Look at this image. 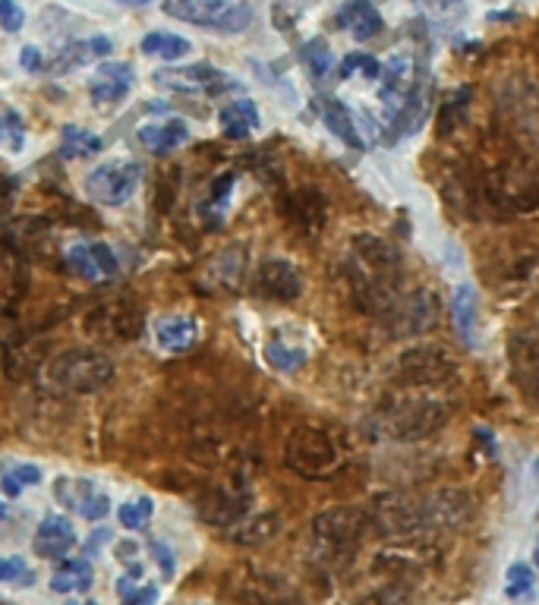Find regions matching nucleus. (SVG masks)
Listing matches in <instances>:
<instances>
[{"mask_svg": "<svg viewBox=\"0 0 539 605\" xmlns=\"http://www.w3.org/2000/svg\"><path fill=\"white\" fill-rule=\"evenodd\" d=\"M470 495L461 489H438L429 495H413V492H386L369 507V521L388 539L411 543L423 533L433 529L461 527L470 517Z\"/></svg>", "mask_w": 539, "mask_h": 605, "instance_id": "nucleus-1", "label": "nucleus"}, {"mask_svg": "<svg viewBox=\"0 0 539 605\" xmlns=\"http://www.w3.org/2000/svg\"><path fill=\"white\" fill-rule=\"evenodd\" d=\"M347 277L354 287L357 306L369 316H386L401 300L404 259L398 247L379 233H357L351 240Z\"/></svg>", "mask_w": 539, "mask_h": 605, "instance_id": "nucleus-2", "label": "nucleus"}, {"mask_svg": "<svg viewBox=\"0 0 539 605\" xmlns=\"http://www.w3.org/2000/svg\"><path fill=\"white\" fill-rule=\"evenodd\" d=\"M111 378H114L111 356H104L102 351H89V347L60 353L45 366V385L64 395H92L104 388Z\"/></svg>", "mask_w": 539, "mask_h": 605, "instance_id": "nucleus-3", "label": "nucleus"}, {"mask_svg": "<svg viewBox=\"0 0 539 605\" xmlns=\"http://www.w3.org/2000/svg\"><path fill=\"white\" fill-rule=\"evenodd\" d=\"M448 423V403L436 398H394L382 410V432L394 442H423Z\"/></svg>", "mask_w": 539, "mask_h": 605, "instance_id": "nucleus-4", "label": "nucleus"}, {"mask_svg": "<svg viewBox=\"0 0 539 605\" xmlns=\"http://www.w3.org/2000/svg\"><path fill=\"white\" fill-rule=\"evenodd\" d=\"M284 464L303 479H329L337 470L341 457L332 435L319 426H294L284 445Z\"/></svg>", "mask_w": 539, "mask_h": 605, "instance_id": "nucleus-5", "label": "nucleus"}, {"mask_svg": "<svg viewBox=\"0 0 539 605\" xmlns=\"http://www.w3.org/2000/svg\"><path fill=\"white\" fill-rule=\"evenodd\" d=\"M486 193L508 212L539 208V168L527 155H508L486 176Z\"/></svg>", "mask_w": 539, "mask_h": 605, "instance_id": "nucleus-6", "label": "nucleus"}, {"mask_svg": "<svg viewBox=\"0 0 539 605\" xmlns=\"http://www.w3.org/2000/svg\"><path fill=\"white\" fill-rule=\"evenodd\" d=\"M161 7L180 23L203 25L225 35L246 32L253 25V10L246 3H231V0H161Z\"/></svg>", "mask_w": 539, "mask_h": 605, "instance_id": "nucleus-7", "label": "nucleus"}, {"mask_svg": "<svg viewBox=\"0 0 539 605\" xmlns=\"http://www.w3.org/2000/svg\"><path fill=\"white\" fill-rule=\"evenodd\" d=\"M372 527L369 514L354 504H332L325 511L316 514L312 533L322 546H329L332 552H354L359 543L366 539V529Z\"/></svg>", "mask_w": 539, "mask_h": 605, "instance_id": "nucleus-8", "label": "nucleus"}, {"mask_svg": "<svg viewBox=\"0 0 539 605\" xmlns=\"http://www.w3.org/2000/svg\"><path fill=\"white\" fill-rule=\"evenodd\" d=\"M142 186V164L133 158H114L104 161L95 171L85 176V193L89 199L99 205H124L136 196V190Z\"/></svg>", "mask_w": 539, "mask_h": 605, "instance_id": "nucleus-9", "label": "nucleus"}, {"mask_svg": "<svg viewBox=\"0 0 539 605\" xmlns=\"http://www.w3.org/2000/svg\"><path fill=\"white\" fill-rule=\"evenodd\" d=\"M398 376L408 385L433 388L458 376V359L441 344H416L398 356Z\"/></svg>", "mask_w": 539, "mask_h": 605, "instance_id": "nucleus-10", "label": "nucleus"}, {"mask_svg": "<svg viewBox=\"0 0 539 605\" xmlns=\"http://www.w3.org/2000/svg\"><path fill=\"white\" fill-rule=\"evenodd\" d=\"M438 309H441V302H438L436 294L429 287H420V290H413L411 297H401L382 316L386 319V331L391 338L426 334L438 322Z\"/></svg>", "mask_w": 539, "mask_h": 605, "instance_id": "nucleus-11", "label": "nucleus"}, {"mask_svg": "<svg viewBox=\"0 0 539 605\" xmlns=\"http://www.w3.org/2000/svg\"><path fill=\"white\" fill-rule=\"evenodd\" d=\"M152 79L161 89L183 92V95H221V92H233L240 85L233 76L218 70V67H211V64L168 67V70H158Z\"/></svg>", "mask_w": 539, "mask_h": 605, "instance_id": "nucleus-12", "label": "nucleus"}, {"mask_svg": "<svg viewBox=\"0 0 539 605\" xmlns=\"http://www.w3.org/2000/svg\"><path fill=\"white\" fill-rule=\"evenodd\" d=\"M54 499L67 511H77L85 521H104L111 511L107 492L99 489L92 479L85 477H57L54 479Z\"/></svg>", "mask_w": 539, "mask_h": 605, "instance_id": "nucleus-13", "label": "nucleus"}, {"mask_svg": "<svg viewBox=\"0 0 539 605\" xmlns=\"http://www.w3.org/2000/svg\"><path fill=\"white\" fill-rule=\"evenodd\" d=\"M256 294H262L265 300L294 302L303 294V277L297 272V265L282 255L262 259V265L256 269Z\"/></svg>", "mask_w": 539, "mask_h": 605, "instance_id": "nucleus-14", "label": "nucleus"}, {"mask_svg": "<svg viewBox=\"0 0 539 605\" xmlns=\"http://www.w3.org/2000/svg\"><path fill=\"white\" fill-rule=\"evenodd\" d=\"M67 269L82 281H107L117 275L121 262L107 243H73L67 250Z\"/></svg>", "mask_w": 539, "mask_h": 605, "instance_id": "nucleus-15", "label": "nucleus"}, {"mask_svg": "<svg viewBox=\"0 0 539 605\" xmlns=\"http://www.w3.org/2000/svg\"><path fill=\"white\" fill-rule=\"evenodd\" d=\"M451 319L458 328V338L463 341V347H480L483 344V326H480V297L473 284H458L455 297H451Z\"/></svg>", "mask_w": 539, "mask_h": 605, "instance_id": "nucleus-16", "label": "nucleus"}, {"mask_svg": "<svg viewBox=\"0 0 539 605\" xmlns=\"http://www.w3.org/2000/svg\"><path fill=\"white\" fill-rule=\"evenodd\" d=\"M77 546V529L67 517L60 514H48L38 529H35V539H32V549L38 558H51V561H60L67 558V552Z\"/></svg>", "mask_w": 539, "mask_h": 605, "instance_id": "nucleus-17", "label": "nucleus"}, {"mask_svg": "<svg viewBox=\"0 0 539 605\" xmlns=\"http://www.w3.org/2000/svg\"><path fill=\"white\" fill-rule=\"evenodd\" d=\"M334 25L347 28L357 42H369V38H376L386 28V20L372 7V0H344L337 7V13H334Z\"/></svg>", "mask_w": 539, "mask_h": 605, "instance_id": "nucleus-18", "label": "nucleus"}, {"mask_svg": "<svg viewBox=\"0 0 539 605\" xmlns=\"http://www.w3.org/2000/svg\"><path fill=\"white\" fill-rule=\"evenodd\" d=\"M152 334H154L158 351L186 353L199 344L203 328H199L196 319H190V316H164V319H158V322H154Z\"/></svg>", "mask_w": 539, "mask_h": 605, "instance_id": "nucleus-19", "label": "nucleus"}, {"mask_svg": "<svg viewBox=\"0 0 539 605\" xmlns=\"http://www.w3.org/2000/svg\"><path fill=\"white\" fill-rule=\"evenodd\" d=\"M111 54V38L107 35H95V38H85V42H67L64 48L54 54L51 60H45L48 73H70V70H79L99 57H107Z\"/></svg>", "mask_w": 539, "mask_h": 605, "instance_id": "nucleus-20", "label": "nucleus"}, {"mask_svg": "<svg viewBox=\"0 0 539 605\" xmlns=\"http://www.w3.org/2000/svg\"><path fill=\"white\" fill-rule=\"evenodd\" d=\"M316 111H319V117L325 121L329 133H334L347 149H366V136L359 133L357 121H354V114H351V107H347L344 101L319 99L316 101Z\"/></svg>", "mask_w": 539, "mask_h": 605, "instance_id": "nucleus-21", "label": "nucleus"}, {"mask_svg": "<svg viewBox=\"0 0 539 605\" xmlns=\"http://www.w3.org/2000/svg\"><path fill=\"white\" fill-rule=\"evenodd\" d=\"M133 89V67L129 64H102L95 79L89 82V95L95 104H117Z\"/></svg>", "mask_w": 539, "mask_h": 605, "instance_id": "nucleus-22", "label": "nucleus"}, {"mask_svg": "<svg viewBox=\"0 0 539 605\" xmlns=\"http://www.w3.org/2000/svg\"><path fill=\"white\" fill-rule=\"evenodd\" d=\"M512 373L527 395H539V334H517L514 338Z\"/></svg>", "mask_w": 539, "mask_h": 605, "instance_id": "nucleus-23", "label": "nucleus"}, {"mask_svg": "<svg viewBox=\"0 0 539 605\" xmlns=\"http://www.w3.org/2000/svg\"><path fill=\"white\" fill-rule=\"evenodd\" d=\"M246 495H237L228 489H211L206 499L199 502V514L203 521L215 524V527H233L246 517Z\"/></svg>", "mask_w": 539, "mask_h": 605, "instance_id": "nucleus-24", "label": "nucleus"}, {"mask_svg": "<svg viewBox=\"0 0 539 605\" xmlns=\"http://www.w3.org/2000/svg\"><path fill=\"white\" fill-rule=\"evenodd\" d=\"M218 124H221V133H225L228 139H246L253 129L262 126L256 101L237 99L231 101V104H225V107L218 111Z\"/></svg>", "mask_w": 539, "mask_h": 605, "instance_id": "nucleus-25", "label": "nucleus"}, {"mask_svg": "<svg viewBox=\"0 0 539 605\" xmlns=\"http://www.w3.org/2000/svg\"><path fill=\"white\" fill-rule=\"evenodd\" d=\"M190 139V126L183 121H164V124H142L139 126V142L152 151H174Z\"/></svg>", "mask_w": 539, "mask_h": 605, "instance_id": "nucleus-26", "label": "nucleus"}, {"mask_svg": "<svg viewBox=\"0 0 539 605\" xmlns=\"http://www.w3.org/2000/svg\"><path fill=\"white\" fill-rule=\"evenodd\" d=\"M95 580V571L85 558H60L51 578L54 593H85Z\"/></svg>", "mask_w": 539, "mask_h": 605, "instance_id": "nucleus-27", "label": "nucleus"}, {"mask_svg": "<svg viewBox=\"0 0 539 605\" xmlns=\"http://www.w3.org/2000/svg\"><path fill=\"white\" fill-rule=\"evenodd\" d=\"M287 215L303 227L307 233H312V230H319L322 221H325V202L319 199V193L303 190V193H297V196L287 199Z\"/></svg>", "mask_w": 539, "mask_h": 605, "instance_id": "nucleus-28", "label": "nucleus"}, {"mask_svg": "<svg viewBox=\"0 0 539 605\" xmlns=\"http://www.w3.org/2000/svg\"><path fill=\"white\" fill-rule=\"evenodd\" d=\"M117 596H121V605H154L158 586L142 583V564H129L127 574L117 580Z\"/></svg>", "mask_w": 539, "mask_h": 605, "instance_id": "nucleus-29", "label": "nucleus"}, {"mask_svg": "<svg viewBox=\"0 0 539 605\" xmlns=\"http://www.w3.org/2000/svg\"><path fill=\"white\" fill-rule=\"evenodd\" d=\"M275 533H278V514H256L250 521L233 524L231 539L240 546H259V543H268Z\"/></svg>", "mask_w": 539, "mask_h": 605, "instance_id": "nucleus-30", "label": "nucleus"}, {"mask_svg": "<svg viewBox=\"0 0 539 605\" xmlns=\"http://www.w3.org/2000/svg\"><path fill=\"white\" fill-rule=\"evenodd\" d=\"M102 136H95L92 129L67 124L60 129V155L64 158H85V155H99L102 151Z\"/></svg>", "mask_w": 539, "mask_h": 605, "instance_id": "nucleus-31", "label": "nucleus"}, {"mask_svg": "<svg viewBox=\"0 0 539 605\" xmlns=\"http://www.w3.org/2000/svg\"><path fill=\"white\" fill-rule=\"evenodd\" d=\"M139 48H142V54H149V57L180 60V57H186L193 50V45L183 35H174V32H149Z\"/></svg>", "mask_w": 539, "mask_h": 605, "instance_id": "nucleus-32", "label": "nucleus"}, {"mask_svg": "<svg viewBox=\"0 0 539 605\" xmlns=\"http://www.w3.org/2000/svg\"><path fill=\"white\" fill-rule=\"evenodd\" d=\"M307 347H294V344H287L282 338H272V341L265 344V359H268V366L278 369V373H297V369L307 363Z\"/></svg>", "mask_w": 539, "mask_h": 605, "instance_id": "nucleus-33", "label": "nucleus"}, {"mask_svg": "<svg viewBox=\"0 0 539 605\" xmlns=\"http://www.w3.org/2000/svg\"><path fill=\"white\" fill-rule=\"evenodd\" d=\"M300 57H303V64H307L312 79H325V76L334 70V54L325 38H312V42H307V45L300 48Z\"/></svg>", "mask_w": 539, "mask_h": 605, "instance_id": "nucleus-34", "label": "nucleus"}, {"mask_svg": "<svg viewBox=\"0 0 539 605\" xmlns=\"http://www.w3.org/2000/svg\"><path fill=\"white\" fill-rule=\"evenodd\" d=\"M470 95H473L470 89H458L451 99L438 107V129H441V136H451V133L467 121V104H470Z\"/></svg>", "mask_w": 539, "mask_h": 605, "instance_id": "nucleus-35", "label": "nucleus"}, {"mask_svg": "<svg viewBox=\"0 0 539 605\" xmlns=\"http://www.w3.org/2000/svg\"><path fill=\"white\" fill-rule=\"evenodd\" d=\"M154 504L149 495H139V499H129L117 507V517H121V527L124 529H142L152 521Z\"/></svg>", "mask_w": 539, "mask_h": 605, "instance_id": "nucleus-36", "label": "nucleus"}, {"mask_svg": "<svg viewBox=\"0 0 539 605\" xmlns=\"http://www.w3.org/2000/svg\"><path fill=\"white\" fill-rule=\"evenodd\" d=\"M354 73H363L366 79H379L382 76V64H379V57H372V54H347V57H341V67H337V79H351Z\"/></svg>", "mask_w": 539, "mask_h": 605, "instance_id": "nucleus-37", "label": "nucleus"}, {"mask_svg": "<svg viewBox=\"0 0 539 605\" xmlns=\"http://www.w3.org/2000/svg\"><path fill=\"white\" fill-rule=\"evenodd\" d=\"M23 146H26L23 117H20L16 111H0V149L23 151Z\"/></svg>", "mask_w": 539, "mask_h": 605, "instance_id": "nucleus-38", "label": "nucleus"}, {"mask_svg": "<svg viewBox=\"0 0 539 605\" xmlns=\"http://www.w3.org/2000/svg\"><path fill=\"white\" fill-rule=\"evenodd\" d=\"M426 7V13L436 20L438 25H458L461 20H467V3L463 0H420Z\"/></svg>", "mask_w": 539, "mask_h": 605, "instance_id": "nucleus-39", "label": "nucleus"}, {"mask_svg": "<svg viewBox=\"0 0 539 605\" xmlns=\"http://www.w3.org/2000/svg\"><path fill=\"white\" fill-rule=\"evenodd\" d=\"M0 583H23V586H32L35 583V571L28 568L20 555H0Z\"/></svg>", "mask_w": 539, "mask_h": 605, "instance_id": "nucleus-40", "label": "nucleus"}, {"mask_svg": "<svg viewBox=\"0 0 539 605\" xmlns=\"http://www.w3.org/2000/svg\"><path fill=\"white\" fill-rule=\"evenodd\" d=\"M534 590V571L524 561H514L508 568V583H505V596L508 600H520Z\"/></svg>", "mask_w": 539, "mask_h": 605, "instance_id": "nucleus-41", "label": "nucleus"}, {"mask_svg": "<svg viewBox=\"0 0 539 605\" xmlns=\"http://www.w3.org/2000/svg\"><path fill=\"white\" fill-rule=\"evenodd\" d=\"M354 605H408V593L401 586H382V590L357 600Z\"/></svg>", "mask_w": 539, "mask_h": 605, "instance_id": "nucleus-42", "label": "nucleus"}, {"mask_svg": "<svg viewBox=\"0 0 539 605\" xmlns=\"http://www.w3.org/2000/svg\"><path fill=\"white\" fill-rule=\"evenodd\" d=\"M3 473L16 479L23 489H26V486H38V482H42V470H38L35 464H13V467H10V470H3Z\"/></svg>", "mask_w": 539, "mask_h": 605, "instance_id": "nucleus-43", "label": "nucleus"}, {"mask_svg": "<svg viewBox=\"0 0 539 605\" xmlns=\"http://www.w3.org/2000/svg\"><path fill=\"white\" fill-rule=\"evenodd\" d=\"M149 549H152L154 558H158V564H161V574H164V578H174V571H177L174 552H171L168 546H161V543H152Z\"/></svg>", "mask_w": 539, "mask_h": 605, "instance_id": "nucleus-44", "label": "nucleus"}, {"mask_svg": "<svg viewBox=\"0 0 539 605\" xmlns=\"http://www.w3.org/2000/svg\"><path fill=\"white\" fill-rule=\"evenodd\" d=\"M20 64H23V70H28V73L45 70V57H42V50L35 48V45H26V48L20 50Z\"/></svg>", "mask_w": 539, "mask_h": 605, "instance_id": "nucleus-45", "label": "nucleus"}, {"mask_svg": "<svg viewBox=\"0 0 539 605\" xmlns=\"http://www.w3.org/2000/svg\"><path fill=\"white\" fill-rule=\"evenodd\" d=\"M23 23H26V13H23V7H13L3 20H0V25H3V32H20L23 28Z\"/></svg>", "mask_w": 539, "mask_h": 605, "instance_id": "nucleus-46", "label": "nucleus"}, {"mask_svg": "<svg viewBox=\"0 0 539 605\" xmlns=\"http://www.w3.org/2000/svg\"><path fill=\"white\" fill-rule=\"evenodd\" d=\"M0 486H3V495H10V499H16V495L23 492V486H20L13 477H7V473L0 477Z\"/></svg>", "mask_w": 539, "mask_h": 605, "instance_id": "nucleus-47", "label": "nucleus"}, {"mask_svg": "<svg viewBox=\"0 0 539 605\" xmlns=\"http://www.w3.org/2000/svg\"><path fill=\"white\" fill-rule=\"evenodd\" d=\"M117 558H121V561H127V568L129 564H139V561H136V546H133V543H121V546H117Z\"/></svg>", "mask_w": 539, "mask_h": 605, "instance_id": "nucleus-48", "label": "nucleus"}, {"mask_svg": "<svg viewBox=\"0 0 539 605\" xmlns=\"http://www.w3.org/2000/svg\"><path fill=\"white\" fill-rule=\"evenodd\" d=\"M107 536H111L107 529H99V533H92V543H89V549H102L104 539H107Z\"/></svg>", "mask_w": 539, "mask_h": 605, "instance_id": "nucleus-49", "label": "nucleus"}, {"mask_svg": "<svg viewBox=\"0 0 539 605\" xmlns=\"http://www.w3.org/2000/svg\"><path fill=\"white\" fill-rule=\"evenodd\" d=\"M13 7H16L13 0H0V20H3V16H7V13L13 10Z\"/></svg>", "mask_w": 539, "mask_h": 605, "instance_id": "nucleus-50", "label": "nucleus"}, {"mask_svg": "<svg viewBox=\"0 0 539 605\" xmlns=\"http://www.w3.org/2000/svg\"><path fill=\"white\" fill-rule=\"evenodd\" d=\"M117 3H124V7H149L152 0H117Z\"/></svg>", "mask_w": 539, "mask_h": 605, "instance_id": "nucleus-51", "label": "nucleus"}, {"mask_svg": "<svg viewBox=\"0 0 539 605\" xmlns=\"http://www.w3.org/2000/svg\"><path fill=\"white\" fill-rule=\"evenodd\" d=\"M287 3H294L297 10H303V7H307V3H312V0H287Z\"/></svg>", "mask_w": 539, "mask_h": 605, "instance_id": "nucleus-52", "label": "nucleus"}, {"mask_svg": "<svg viewBox=\"0 0 539 605\" xmlns=\"http://www.w3.org/2000/svg\"><path fill=\"white\" fill-rule=\"evenodd\" d=\"M534 477H537V482H539V457H537V464H534Z\"/></svg>", "mask_w": 539, "mask_h": 605, "instance_id": "nucleus-53", "label": "nucleus"}, {"mask_svg": "<svg viewBox=\"0 0 539 605\" xmlns=\"http://www.w3.org/2000/svg\"><path fill=\"white\" fill-rule=\"evenodd\" d=\"M7 517V507H3V502H0V521Z\"/></svg>", "mask_w": 539, "mask_h": 605, "instance_id": "nucleus-54", "label": "nucleus"}, {"mask_svg": "<svg viewBox=\"0 0 539 605\" xmlns=\"http://www.w3.org/2000/svg\"><path fill=\"white\" fill-rule=\"evenodd\" d=\"M534 561H537V568H539V546H537V552H534Z\"/></svg>", "mask_w": 539, "mask_h": 605, "instance_id": "nucleus-55", "label": "nucleus"}, {"mask_svg": "<svg viewBox=\"0 0 539 605\" xmlns=\"http://www.w3.org/2000/svg\"><path fill=\"white\" fill-rule=\"evenodd\" d=\"M67 605H99V603H67Z\"/></svg>", "mask_w": 539, "mask_h": 605, "instance_id": "nucleus-56", "label": "nucleus"}]
</instances>
